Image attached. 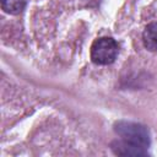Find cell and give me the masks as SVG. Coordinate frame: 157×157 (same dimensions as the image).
Returning <instances> with one entry per match:
<instances>
[{
    "instance_id": "obj_1",
    "label": "cell",
    "mask_w": 157,
    "mask_h": 157,
    "mask_svg": "<svg viewBox=\"0 0 157 157\" xmlns=\"http://www.w3.org/2000/svg\"><path fill=\"white\" fill-rule=\"evenodd\" d=\"M114 130L119 136H121L123 140L128 142L141 146L144 148L148 147L150 145L148 130L141 124L126 121V120H119L114 124Z\"/></svg>"
},
{
    "instance_id": "obj_2",
    "label": "cell",
    "mask_w": 157,
    "mask_h": 157,
    "mask_svg": "<svg viewBox=\"0 0 157 157\" xmlns=\"http://www.w3.org/2000/svg\"><path fill=\"white\" fill-rule=\"evenodd\" d=\"M118 55V44L110 37H102L93 42L91 47V59L94 64H112Z\"/></svg>"
},
{
    "instance_id": "obj_3",
    "label": "cell",
    "mask_w": 157,
    "mask_h": 157,
    "mask_svg": "<svg viewBox=\"0 0 157 157\" xmlns=\"http://www.w3.org/2000/svg\"><path fill=\"white\" fill-rule=\"evenodd\" d=\"M112 150L115 155H120V156H146L148 155L146 148L134 145L131 142H128L125 140L112 142Z\"/></svg>"
},
{
    "instance_id": "obj_4",
    "label": "cell",
    "mask_w": 157,
    "mask_h": 157,
    "mask_svg": "<svg viewBox=\"0 0 157 157\" xmlns=\"http://www.w3.org/2000/svg\"><path fill=\"white\" fill-rule=\"evenodd\" d=\"M144 45L150 52H157V22H152L146 26L142 33Z\"/></svg>"
},
{
    "instance_id": "obj_5",
    "label": "cell",
    "mask_w": 157,
    "mask_h": 157,
    "mask_svg": "<svg viewBox=\"0 0 157 157\" xmlns=\"http://www.w3.org/2000/svg\"><path fill=\"white\" fill-rule=\"evenodd\" d=\"M0 2L5 12L10 15H17L25 9L27 0H0Z\"/></svg>"
}]
</instances>
